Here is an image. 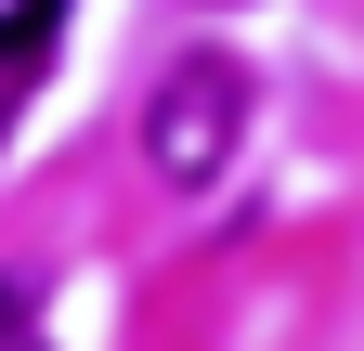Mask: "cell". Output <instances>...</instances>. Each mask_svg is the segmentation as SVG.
Masks as SVG:
<instances>
[{"mask_svg":"<svg viewBox=\"0 0 364 351\" xmlns=\"http://www.w3.org/2000/svg\"><path fill=\"white\" fill-rule=\"evenodd\" d=\"M53 26H65V0H0V104L39 78V53H53Z\"/></svg>","mask_w":364,"mask_h":351,"instance_id":"cell-2","label":"cell"},{"mask_svg":"<svg viewBox=\"0 0 364 351\" xmlns=\"http://www.w3.org/2000/svg\"><path fill=\"white\" fill-rule=\"evenodd\" d=\"M26 313H39V274H0V351H26Z\"/></svg>","mask_w":364,"mask_h":351,"instance_id":"cell-3","label":"cell"},{"mask_svg":"<svg viewBox=\"0 0 364 351\" xmlns=\"http://www.w3.org/2000/svg\"><path fill=\"white\" fill-rule=\"evenodd\" d=\"M247 144V65L235 53H169L156 92H144V169L169 195H208Z\"/></svg>","mask_w":364,"mask_h":351,"instance_id":"cell-1","label":"cell"}]
</instances>
